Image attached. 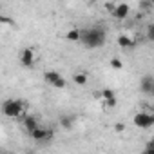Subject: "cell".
<instances>
[{
	"label": "cell",
	"instance_id": "6da1fadb",
	"mask_svg": "<svg viewBox=\"0 0 154 154\" xmlns=\"http://www.w3.org/2000/svg\"><path fill=\"white\" fill-rule=\"evenodd\" d=\"M107 40V31L102 26H91L80 29V42L85 49H100Z\"/></svg>",
	"mask_w": 154,
	"mask_h": 154
},
{
	"label": "cell",
	"instance_id": "7a4b0ae2",
	"mask_svg": "<svg viewBox=\"0 0 154 154\" xmlns=\"http://www.w3.org/2000/svg\"><path fill=\"white\" fill-rule=\"evenodd\" d=\"M26 109H27L26 100H6L2 103V112L4 116H9V118L22 120L26 116Z\"/></svg>",
	"mask_w": 154,
	"mask_h": 154
},
{
	"label": "cell",
	"instance_id": "3957f363",
	"mask_svg": "<svg viewBox=\"0 0 154 154\" xmlns=\"http://www.w3.org/2000/svg\"><path fill=\"white\" fill-rule=\"evenodd\" d=\"M44 78H45V82H47L49 85H53L54 89H65V87H67V80L62 78V74H60L58 71H45Z\"/></svg>",
	"mask_w": 154,
	"mask_h": 154
},
{
	"label": "cell",
	"instance_id": "277c9868",
	"mask_svg": "<svg viewBox=\"0 0 154 154\" xmlns=\"http://www.w3.org/2000/svg\"><path fill=\"white\" fill-rule=\"evenodd\" d=\"M132 122H134V125L140 127V129H150V127L154 125V114L141 111V112H136V114H134Z\"/></svg>",
	"mask_w": 154,
	"mask_h": 154
},
{
	"label": "cell",
	"instance_id": "5b68a950",
	"mask_svg": "<svg viewBox=\"0 0 154 154\" xmlns=\"http://www.w3.org/2000/svg\"><path fill=\"white\" fill-rule=\"evenodd\" d=\"M35 62H36V54H35V49L33 47H26V49H22V53H20V63L24 65V67H33L35 65Z\"/></svg>",
	"mask_w": 154,
	"mask_h": 154
},
{
	"label": "cell",
	"instance_id": "8992f818",
	"mask_svg": "<svg viewBox=\"0 0 154 154\" xmlns=\"http://www.w3.org/2000/svg\"><path fill=\"white\" fill-rule=\"evenodd\" d=\"M31 138L35 141H49L51 138H54V132L51 129H45V127H38L31 132Z\"/></svg>",
	"mask_w": 154,
	"mask_h": 154
},
{
	"label": "cell",
	"instance_id": "52a82bcc",
	"mask_svg": "<svg viewBox=\"0 0 154 154\" xmlns=\"http://www.w3.org/2000/svg\"><path fill=\"white\" fill-rule=\"evenodd\" d=\"M140 91L143 93V94H154V76L152 74H145L143 78H141V82H140Z\"/></svg>",
	"mask_w": 154,
	"mask_h": 154
},
{
	"label": "cell",
	"instance_id": "ba28073f",
	"mask_svg": "<svg viewBox=\"0 0 154 154\" xmlns=\"http://www.w3.org/2000/svg\"><path fill=\"white\" fill-rule=\"evenodd\" d=\"M129 13H131V6H129V4H116L111 15H112V18H116V20H125V18L129 17Z\"/></svg>",
	"mask_w": 154,
	"mask_h": 154
},
{
	"label": "cell",
	"instance_id": "9c48e42d",
	"mask_svg": "<svg viewBox=\"0 0 154 154\" xmlns=\"http://www.w3.org/2000/svg\"><path fill=\"white\" fill-rule=\"evenodd\" d=\"M22 127L31 134L35 129H38V127H40V122H38V118H36L35 114H26V116L22 118Z\"/></svg>",
	"mask_w": 154,
	"mask_h": 154
},
{
	"label": "cell",
	"instance_id": "30bf717a",
	"mask_svg": "<svg viewBox=\"0 0 154 154\" xmlns=\"http://www.w3.org/2000/svg\"><path fill=\"white\" fill-rule=\"evenodd\" d=\"M72 82L78 85V87H84L87 82H89V74L85 71H80V72H74L72 74Z\"/></svg>",
	"mask_w": 154,
	"mask_h": 154
},
{
	"label": "cell",
	"instance_id": "8fae6325",
	"mask_svg": "<svg viewBox=\"0 0 154 154\" xmlns=\"http://www.w3.org/2000/svg\"><path fill=\"white\" fill-rule=\"evenodd\" d=\"M118 45H120V47H123V49H129V47H134V45H136V40L123 33V35H120V36H118Z\"/></svg>",
	"mask_w": 154,
	"mask_h": 154
},
{
	"label": "cell",
	"instance_id": "7c38bea8",
	"mask_svg": "<svg viewBox=\"0 0 154 154\" xmlns=\"http://www.w3.org/2000/svg\"><path fill=\"white\" fill-rule=\"evenodd\" d=\"M60 125H62L65 131H71L72 125H74V116H67V114L60 116Z\"/></svg>",
	"mask_w": 154,
	"mask_h": 154
},
{
	"label": "cell",
	"instance_id": "4fadbf2b",
	"mask_svg": "<svg viewBox=\"0 0 154 154\" xmlns=\"http://www.w3.org/2000/svg\"><path fill=\"white\" fill-rule=\"evenodd\" d=\"M65 38H67L69 42H80V29H78V27L69 29L67 35H65Z\"/></svg>",
	"mask_w": 154,
	"mask_h": 154
},
{
	"label": "cell",
	"instance_id": "5bb4252c",
	"mask_svg": "<svg viewBox=\"0 0 154 154\" xmlns=\"http://www.w3.org/2000/svg\"><path fill=\"white\" fill-rule=\"evenodd\" d=\"M100 96H102V102H107V100H114L116 98V94H114L112 89H102L100 91Z\"/></svg>",
	"mask_w": 154,
	"mask_h": 154
},
{
	"label": "cell",
	"instance_id": "9a60e30c",
	"mask_svg": "<svg viewBox=\"0 0 154 154\" xmlns=\"http://www.w3.org/2000/svg\"><path fill=\"white\" fill-rule=\"evenodd\" d=\"M111 67L116 69V71H120V69H123V62L120 58H111Z\"/></svg>",
	"mask_w": 154,
	"mask_h": 154
},
{
	"label": "cell",
	"instance_id": "2e32d148",
	"mask_svg": "<svg viewBox=\"0 0 154 154\" xmlns=\"http://www.w3.org/2000/svg\"><path fill=\"white\" fill-rule=\"evenodd\" d=\"M147 38L149 40H154V26H147Z\"/></svg>",
	"mask_w": 154,
	"mask_h": 154
},
{
	"label": "cell",
	"instance_id": "e0dca14e",
	"mask_svg": "<svg viewBox=\"0 0 154 154\" xmlns=\"http://www.w3.org/2000/svg\"><path fill=\"white\" fill-rule=\"evenodd\" d=\"M103 105H105L107 109H112V107H116V98H114V100H107V102H103Z\"/></svg>",
	"mask_w": 154,
	"mask_h": 154
},
{
	"label": "cell",
	"instance_id": "ac0fdd59",
	"mask_svg": "<svg viewBox=\"0 0 154 154\" xmlns=\"http://www.w3.org/2000/svg\"><path fill=\"white\" fill-rule=\"evenodd\" d=\"M0 22H2V24H9V26H15V22H13L11 18H8V17H2V15H0Z\"/></svg>",
	"mask_w": 154,
	"mask_h": 154
},
{
	"label": "cell",
	"instance_id": "d6986e66",
	"mask_svg": "<svg viewBox=\"0 0 154 154\" xmlns=\"http://www.w3.org/2000/svg\"><path fill=\"white\" fill-rule=\"evenodd\" d=\"M114 131H116V132H123V131H125V125H123V123H116V125H114Z\"/></svg>",
	"mask_w": 154,
	"mask_h": 154
},
{
	"label": "cell",
	"instance_id": "ffe728a7",
	"mask_svg": "<svg viewBox=\"0 0 154 154\" xmlns=\"http://www.w3.org/2000/svg\"><path fill=\"white\" fill-rule=\"evenodd\" d=\"M114 6H116V4H112V2H111V4H105V9H107L109 13H112V9H114Z\"/></svg>",
	"mask_w": 154,
	"mask_h": 154
},
{
	"label": "cell",
	"instance_id": "44dd1931",
	"mask_svg": "<svg viewBox=\"0 0 154 154\" xmlns=\"http://www.w3.org/2000/svg\"><path fill=\"white\" fill-rule=\"evenodd\" d=\"M143 154H154V150H149V149H145V152Z\"/></svg>",
	"mask_w": 154,
	"mask_h": 154
},
{
	"label": "cell",
	"instance_id": "7402d4cb",
	"mask_svg": "<svg viewBox=\"0 0 154 154\" xmlns=\"http://www.w3.org/2000/svg\"><path fill=\"white\" fill-rule=\"evenodd\" d=\"M26 154H35V152H26Z\"/></svg>",
	"mask_w": 154,
	"mask_h": 154
},
{
	"label": "cell",
	"instance_id": "603a6c76",
	"mask_svg": "<svg viewBox=\"0 0 154 154\" xmlns=\"http://www.w3.org/2000/svg\"><path fill=\"white\" fill-rule=\"evenodd\" d=\"M0 154H2V152H0Z\"/></svg>",
	"mask_w": 154,
	"mask_h": 154
}]
</instances>
